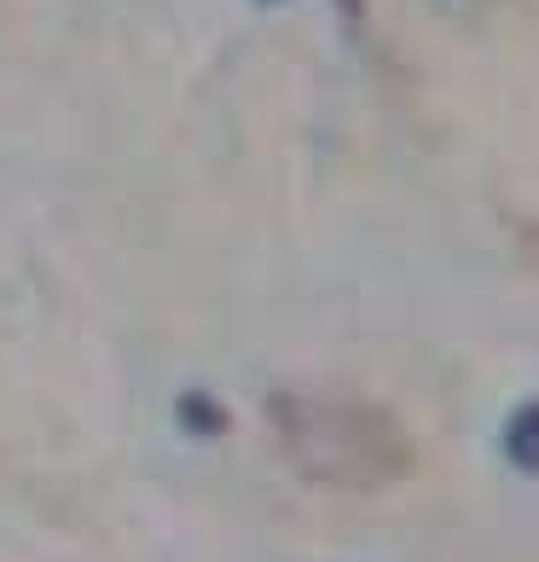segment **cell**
<instances>
[{
  "instance_id": "obj_1",
  "label": "cell",
  "mask_w": 539,
  "mask_h": 562,
  "mask_svg": "<svg viewBox=\"0 0 539 562\" xmlns=\"http://www.w3.org/2000/svg\"><path fill=\"white\" fill-rule=\"evenodd\" d=\"M505 458L523 475H539V401L510 412V424H505Z\"/></svg>"
},
{
  "instance_id": "obj_2",
  "label": "cell",
  "mask_w": 539,
  "mask_h": 562,
  "mask_svg": "<svg viewBox=\"0 0 539 562\" xmlns=\"http://www.w3.org/2000/svg\"><path fill=\"white\" fill-rule=\"evenodd\" d=\"M186 429H221V406H210V401H198V394H186Z\"/></svg>"
}]
</instances>
